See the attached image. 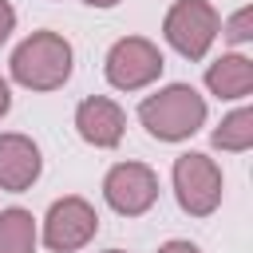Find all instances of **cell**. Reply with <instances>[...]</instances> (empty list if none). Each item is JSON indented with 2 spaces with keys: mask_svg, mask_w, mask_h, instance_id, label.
Wrapping results in <instances>:
<instances>
[{
  "mask_svg": "<svg viewBox=\"0 0 253 253\" xmlns=\"http://www.w3.org/2000/svg\"><path fill=\"white\" fill-rule=\"evenodd\" d=\"M0 253H36V217L28 210H0Z\"/></svg>",
  "mask_w": 253,
  "mask_h": 253,
  "instance_id": "11",
  "label": "cell"
},
{
  "mask_svg": "<svg viewBox=\"0 0 253 253\" xmlns=\"http://www.w3.org/2000/svg\"><path fill=\"white\" fill-rule=\"evenodd\" d=\"M221 194H225V178L213 158L198 150L174 158V198L190 217H210L221 206Z\"/></svg>",
  "mask_w": 253,
  "mask_h": 253,
  "instance_id": "4",
  "label": "cell"
},
{
  "mask_svg": "<svg viewBox=\"0 0 253 253\" xmlns=\"http://www.w3.org/2000/svg\"><path fill=\"white\" fill-rule=\"evenodd\" d=\"M103 253H126V249H103Z\"/></svg>",
  "mask_w": 253,
  "mask_h": 253,
  "instance_id": "18",
  "label": "cell"
},
{
  "mask_svg": "<svg viewBox=\"0 0 253 253\" xmlns=\"http://www.w3.org/2000/svg\"><path fill=\"white\" fill-rule=\"evenodd\" d=\"M213 146H217V150H233V154L249 150V146H253V111H249V107L229 111V115L217 123V130H213Z\"/></svg>",
  "mask_w": 253,
  "mask_h": 253,
  "instance_id": "12",
  "label": "cell"
},
{
  "mask_svg": "<svg viewBox=\"0 0 253 253\" xmlns=\"http://www.w3.org/2000/svg\"><path fill=\"white\" fill-rule=\"evenodd\" d=\"M103 198L115 213L138 217L158 202V174L146 162H115L103 178Z\"/></svg>",
  "mask_w": 253,
  "mask_h": 253,
  "instance_id": "7",
  "label": "cell"
},
{
  "mask_svg": "<svg viewBox=\"0 0 253 253\" xmlns=\"http://www.w3.org/2000/svg\"><path fill=\"white\" fill-rule=\"evenodd\" d=\"M75 130L83 142L99 146V150H111L123 142V130H126V115L115 99L107 95H91L75 107Z\"/></svg>",
  "mask_w": 253,
  "mask_h": 253,
  "instance_id": "8",
  "label": "cell"
},
{
  "mask_svg": "<svg viewBox=\"0 0 253 253\" xmlns=\"http://www.w3.org/2000/svg\"><path fill=\"white\" fill-rule=\"evenodd\" d=\"M221 36L229 40V43H245L249 36H253V8L245 4V8H237L225 24H221Z\"/></svg>",
  "mask_w": 253,
  "mask_h": 253,
  "instance_id": "13",
  "label": "cell"
},
{
  "mask_svg": "<svg viewBox=\"0 0 253 253\" xmlns=\"http://www.w3.org/2000/svg\"><path fill=\"white\" fill-rule=\"evenodd\" d=\"M95 233H99V213H95V206L87 198L67 194L59 202H51V210L43 217V245L51 253H75Z\"/></svg>",
  "mask_w": 253,
  "mask_h": 253,
  "instance_id": "6",
  "label": "cell"
},
{
  "mask_svg": "<svg viewBox=\"0 0 253 253\" xmlns=\"http://www.w3.org/2000/svg\"><path fill=\"white\" fill-rule=\"evenodd\" d=\"M71 63H75V51H71L67 36H59L51 28H40L28 40H20V47L8 59L12 79L20 87H28V91H55V87H63L71 79Z\"/></svg>",
  "mask_w": 253,
  "mask_h": 253,
  "instance_id": "1",
  "label": "cell"
},
{
  "mask_svg": "<svg viewBox=\"0 0 253 253\" xmlns=\"http://www.w3.org/2000/svg\"><path fill=\"white\" fill-rule=\"evenodd\" d=\"M217 32H221V16L210 0H178L162 20V36L182 59H206Z\"/></svg>",
  "mask_w": 253,
  "mask_h": 253,
  "instance_id": "3",
  "label": "cell"
},
{
  "mask_svg": "<svg viewBox=\"0 0 253 253\" xmlns=\"http://www.w3.org/2000/svg\"><path fill=\"white\" fill-rule=\"evenodd\" d=\"M162 67H166V59H162L158 43H150L146 36L115 40L111 51H107V63H103L107 83L115 91H142V87H150L162 75Z\"/></svg>",
  "mask_w": 253,
  "mask_h": 253,
  "instance_id": "5",
  "label": "cell"
},
{
  "mask_svg": "<svg viewBox=\"0 0 253 253\" xmlns=\"http://www.w3.org/2000/svg\"><path fill=\"white\" fill-rule=\"evenodd\" d=\"M12 28H16V8L8 0H0V43L12 36Z\"/></svg>",
  "mask_w": 253,
  "mask_h": 253,
  "instance_id": "14",
  "label": "cell"
},
{
  "mask_svg": "<svg viewBox=\"0 0 253 253\" xmlns=\"http://www.w3.org/2000/svg\"><path fill=\"white\" fill-rule=\"evenodd\" d=\"M138 123L158 142H182L202 130L206 123V99L190 83H170L138 103Z\"/></svg>",
  "mask_w": 253,
  "mask_h": 253,
  "instance_id": "2",
  "label": "cell"
},
{
  "mask_svg": "<svg viewBox=\"0 0 253 253\" xmlns=\"http://www.w3.org/2000/svg\"><path fill=\"white\" fill-rule=\"evenodd\" d=\"M158 253H202L194 241H182V237H174V241H166V245H158Z\"/></svg>",
  "mask_w": 253,
  "mask_h": 253,
  "instance_id": "15",
  "label": "cell"
},
{
  "mask_svg": "<svg viewBox=\"0 0 253 253\" xmlns=\"http://www.w3.org/2000/svg\"><path fill=\"white\" fill-rule=\"evenodd\" d=\"M87 4H91V8H115L119 0H87Z\"/></svg>",
  "mask_w": 253,
  "mask_h": 253,
  "instance_id": "17",
  "label": "cell"
},
{
  "mask_svg": "<svg viewBox=\"0 0 253 253\" xmlns=\"http://www.w3.org/2000/svg\"><path fill=\"white\" fill-rule=\"evenodd\" d=\"M12 111V87H8V79L0 75V119Z\"/></svg>",
  "mask_w": 253,
  "mask_h": 253,
  "instance_id": "16",
  "label": "cell"
},
{
  "mask_svg": "<svg viewBox=\"0 0 253 253\" xmlns=\"http://www.w3.org/2000/svg\"><path fill=\"white\" fill-rule=\"evenodd\" d=\"M206 87H210L217 99H225V103L245 99V95L253 91V59L241 55V51H229V55L213 59V63L206 67Z\"/></svg>",
  "mask_w": 253,
  "mask_h": 253,
  "instance_id": "10",
  "label": "cell"
},
{
  "mask_svg": "<svg viewBox=\"0 0 253 253\" xmlns=\"http://www.w3.org/2000/svg\"><path fill=\"white\" fill-rule=\"evenodd\" d=\"M43 170L40 146L28 134H0V190L8 194H24Z\"/></svg>",
  "mask_w": 253,
  "mask_h": 253,
  "instance_id": "9",
  "label": "cell"
}]
</instances>
